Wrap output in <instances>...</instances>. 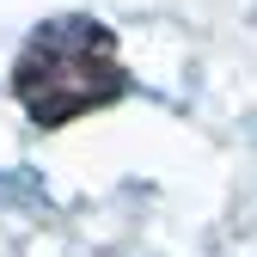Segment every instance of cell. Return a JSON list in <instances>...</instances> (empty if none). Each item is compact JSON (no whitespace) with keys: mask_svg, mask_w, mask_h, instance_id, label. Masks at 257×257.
Listing matches in <instances>:
<instances>
[{"mask_svg":"<svg viewBox=\"0 0 257 257\" xmlns=\"http://www.w3.org/2000/svg\"><path fill=\"white\" fill-rule=\"evenodd\" d=\"M128 92L122 43L104 19L55 13L25 37L13 61V98L37 128H68Z\"/></svg>","mask_w":257,"mask_h":257,"instance_id":"cell-1","label":"cell"}]
</instances>
